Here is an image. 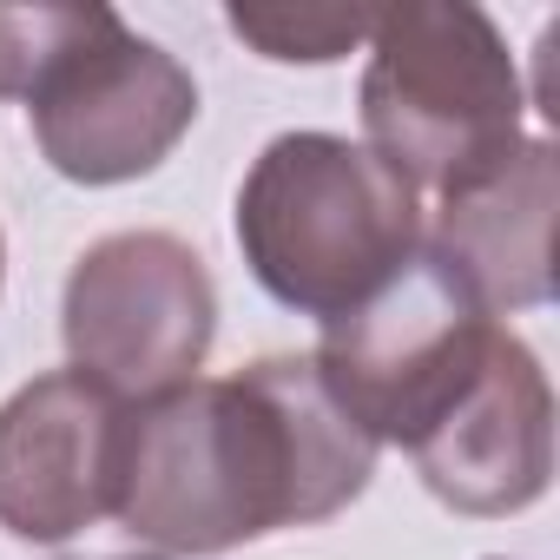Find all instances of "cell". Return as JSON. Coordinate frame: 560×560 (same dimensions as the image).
Listing matches in <instances>:
<instances>
[{"label":"cell","mask_w":560,"mask_h":560,"mask_svg":"<svg viewBox=\"0 0 560 560\" xmlns=\"http://www.w3.org/2000/svg\"><path fill=\"white\" fill-rule=\"evenodd\" d=\"M119 560H165V553H119Z\"/></svg>","instance_id":"11"},{"label":"cell","mask_w":560,"mask_h":560,"mask_svg":"<svg viewBox=\"0 0 560 560\" xmlns=\"http://www.w3.org/2000/svg\"><path fill=\"white\" fill-rule=\"evenodd\" d=\"M370 475L376 442L330 396L324 370L311 357H264L132 409L113 521L165 560H205L343 514Z\"/></svg>","instance_id":"1"},{"label":"cell","mask_w":560,"mask_h":560,"mask_svg":"<svg viewBox=\"0 0 560 560\" xmlns=\"http://www.w3.org/2000/svg\"><path fill=\"white\" fill-rule=\"evenodd\" d=\"M224 27L277 67H330L370 47L376 8H257V0H244L224 14Z\"/></svg>","instance_id":"10"},{"label":"cell","mask_w":560,"mask_h":560,"mask_svg":"<svg viewBox=\"0 0 560 560\" xmlns=\"http://www.w3.org/2000/svg\"><path fill=\"white\" fill-rule=\"evenodd\" d=\"M429 205L357 139L284 132L237 185V250L298 317L337 324L422 257Z\"/></svg>","instance_id":"2"},{"label":"cell","mask_w":560,"mask_h":560,"mask_svg":"<svg viewBox=\"0 0 560 560\" xmlns=\"http://www.w3.org/2000/svg\"><path fill=\"white\" fill-rule=\"evenodd\" d=\"M0 100H27L40 159L73 185L145 178L198 126V80L113 8H0Z\"/></svg>","instance_id":"3"},{"label":"cell","mask_w":560,"mask_h":560,"mask_svg":"<svg viewBox=\"0 0 560 560\" xmlns=\"http://www.w3.org/2000/svg\"><path fill=\"white\" fill-rule=\"evenodd\" d=\"M422 488L475 521L521 514L553 475V389L540 357L501 324L462 396L409 442Z\"/></svg>","instance_id":"8"},{"label":"cell","mask_w":560,"mask_h":560,"mask_svg":"<svg viewBox=\"0 0 560 560\" xmlns=\"http://www.w3.org/2000/svg\"><path fill=\"white\" fill-rule=\"evenodd\" d=\"M521 73L494 21L468 0L376 8L363 67V145L422 198L494 172L521 132Z\"/></svg>","instance_id":"4"},{"label":"cell","mask_w":560,"mask_h":560,"mask_svg":"<svg viewBox=\"0 0 560 560\" xmlns=\"http://www.w3.org/2000/svg\"><path fill=\"white\" fill-rule=\"evenodd\" d=\"M67 357L126 409L185 389L218 337L205 257L172 231H113L80 250L60 304Z\"/></svg>","instance_id":"5"},{"label":"cell","mask_w":560,"mask_h":560,"mask_svg":"<svg viewBox=\"0 0 560 560\" xmlns=\"http://www.w3.org/2000/svg\"><path fill=\"white\" fill-rule=\"evenodd\" d=\"M553 145L521 139L494 172L435 198L422 218V257L494 324L540 311L553 298Z\"/></svg>","instance_id":"9"},{"label":"cell","mask_w":560,"mask_h":560,"mask_svg":"<svg viewBox=\"0 0 560 560\" xmlns=\"http://www.w3.org/2000/svg\"><path fill=\"white\" fill-rule=\"evenodd\" d=\"M494 330V317H481L429 257H416L383 298L324 324L311 363L376 448H409L481 370Z\"/></svg>","instance_id":"6"},{"label":"cell","mask_w":560,"mask_h":560,"mask_svg":"<svg viewBox=\"0 0 560 560\" xmlns=\"http://www.w3.org/2000/svg\"><path fill=\"white\" fill-rule=\"evenodd\" d=\"M126 422L132 409L80 370L21 383L0 402V527L34 547H60L113 521Z\"/></svg>","instance_id":"7"}]
</instances>
